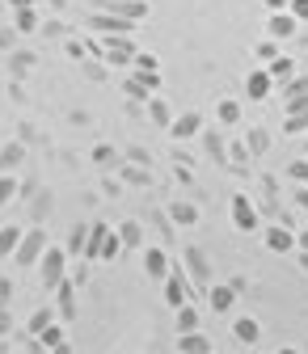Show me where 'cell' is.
Here are the masks:
<instances>
[{
	"instance_id": "cell-1",
	"label": "cell",
	"mask_w": 308,
	"mask_h": 354,
	"mask_svg": "<svg viewBox=\"0 0 308 354\" xmlns=\"http://www.w3.org/2000/svg\"><path fill=\"white\" fill-rule=\"evenodd\" d=\"M64 266H68V249L47 245V253H42V261H38V274H42V287L47 291H55L64 283Z\"/></svg>"
},
{
	"instance_id": "cell-2",
	"label": "cell",
	"mask_w": 308,
	"mask_h": 354,
	"mask_svg": "<svg viewBox=\"0 0 308 354\" xmlns=\"http://www.w3.org/2000/svg\"><path fill=\"white\" fill-rule=\"evenodd\" d=\"M42 253H47V232H26L21 245H17V253H13V261L17 266H38Z\"/></svg>"
},
{
	"instance_id": "cell-3",
	"label": "cell",
	"mask_w": 308,
	"mask_h": 354,
	"mask_svg": "<svg viewBox=\"0 0 308 354\" xmlns=\"http://www.w3.org/2000/svg\"><path fill=\"white\" fill-rule=\"evenodd\" d=\"M233 228H237V232H253V228H257V207H253L245 194L233 198Z\"/></svg>"
},
{
	"instance_id": "cell-4",
	"label": "cell",
	"mask_w": 308,
	"mask_h": 354,
	"mask_svg": "<svg viewBox=\"0 0 308 354\" xmlns=\"http://www.w3.org/2000/svg\"><path fill=\"white\" fill-rule=\"evenodd\" d=\"M266 249L271 253H291V249H300V236L287 224H275V228H266Z\"/></svg>"
},
{
	"instance_id": "cell-5",
	"label": "cell",
	"mask_w": 308,
	"mask_h": 354,
	"mask_svg": "<svg viewBox=\"0 0 308 354\" xmlns=\"http://www.w3.org/2000/svg\"><path fill=\"white\" fill-rule=\"evenodd\" d=\"M296 26H300V17H296L291 9H279V13H271L266 34H271V38H291V34H296Z\"/></svg>"
},
{
	"instance_id": "cell-6",
	"label": "cell",
	"mask_w": 308,
	"mask_h": 354,
	"mask_svg": "<svg viewBox=\"0 0 308 354\" xmlns=\"http://www.w3.org/2000/svg\"><path fill=\"white\" fill-rule=\"evenodd\" d=\"M165 304L173 308V313L186 304V279H182V274H169V279H165Z\"/></svg>"
},
{
	"instance_id": "cell-7",
	"label": "cell",
	"mask_w": 308,
	"mask_h": 354,
	"mask_svg": "<svg viewBox=\"0 0 308 354\" xmlns=\"http://www.w3.org/2000/svg\"><path fill=\"white\" fill-rule=\"evenodd\" d=\"M271 84H275L271 72H249V84H245V88H249L253 102H262V97H271Z\"/></svg>"
},
{
	"instance_id": "cell-8",
	"label": "cell",
	"mask_w": 308,
	"mask_h": 354,
	"mask_svg": "<svg viewBox=\"0 0 308 354\" xmlns=\"http://www.w3.org/2000/svg\"><path fill=\"white\" fill-rule=\"evenodd\" d=\"M21 228L17 224H5V228H0V257H13L17 253V245H21Z\"/></svg>"
},
{
	"instance_id": "cell-9",
	"label": "cell",
	"mask_w": 308,
	"mask_h": 354,
	"mask_svg": "<svg viewBox=\"0 0 308 354\" xmlns=\"http://www.w3.org/2000/svg\"><path fill=\"white\" fill-rule=\"evenodd\" d=\"M144 270H148L152 279H169V261H165L161 249H148V253H144Z\"/></svg>"
},
{
	"instance_id": "cell-10",
	"label": "cell",
	"mask_w": 308,
	"mask_h": 354,
	"mask_svg": "<svg viewBox=\"0 0 308 354\" xmlns=\"http://www.w3.org/2000/svg\"><path fill=\"white\" fill-rule=\"evenodd\" d=\"M207 304L215 308V313H228V308L237 304V291H233V287H211V295H207Z\"/></svg>"
},
{
	"instance_id": "cell-11",
	"label": "cell",
	"mask_w": 308,
	"mask_h": 354,
	"mask_svg": "<svg viewBox=\"0 0 308 354\" xmlns=\"http://www.w3.org/2000/svg\"><path fill=\"white\" fill-rule=\"evenodd\" d=\"M266 72H271V76H275V84H287V80H291V76H296V64H291V59H287V55H275V59H271V68H266Z\"/></svg>"
},
{
	"instance_id": "cell-12",
	"label": "cell",
	"mask_w": 308,
	"mask_h": 354,
	"mask_svg": "<svg viewBox=\"0 0 308 354\" xmlns=\"http://www.w3.org/2000/svg\"><path fill=\"white\" fill-rule=\"evenodd\" d=\"M106 236H110V228H106V224H98V228L89 232V245H84V257H102V249H106Z\"/></svg>"
},
{
	"instance_id": "cell-13",
	"label": "cell",
	"mask_w": 308,
	"mask_h": 354,
	"mask_svg": "<svg viewBox=\"0 0 308 354\" xmlns=\"http://www.w3.org/2000/svg\"><path fill=\"white\" fill-rule=\"evenodd\" d=\"M38 346H47V350H64V346H68V342H64V329H60V325H47V329L38 333Z\"/></svg>"
},
{
	"instance_id": "cell-14",
	"label": "cell",
	"mask_w": 308,
	"mask_h": 354,
	"mask_svg": "<svg viewBox=\"0 0 308 354\" xmlns=\"http://www.w3.org/2000/svg\"><path fill=\"white\" fill-rule=\"evenodd\" d=\"M233 333H237V342H249V346H253L262 329H257V321H249V317H241V321L233 325Z\"/></svg>"
},
{
	"instance_id": "cell-15",
	"label": "cell",
	"mask_w": 308,
	"mask_h": 354,
	"mask_svg": "<svg viewBox=\"0 0 308 354\" xmlns=\"http://www.w3.org/2000/svg\"><path fill=\"white\" fill-rule=\"evenodd\" d=\"M169 131H173V136H178V140H190L194 131H199V114H186V118H178V122H173Z\"/></svg>"
},
{
	"instance_id": "cell-16",
	"label": "cell",
	"mask_w": 308,
	"mask_h": 354,
	"mask_svg": "<svg viewBox=\"0 0 308 354\" xmlns=\"http://www.w3.org/2000/svg\"><path fill=\"white\" fill-rule=\"evenodd\" d=\"M106 55H110V64H127V59H136V55H131V42H110V47H106Z\"/></svg>"
},
{
	"instance_id": "cell-17",
	"label": "cell",
	"mask_w": 308,
	"mask_h": 354,
	"mask_svg": "<svg viewBox=\"0 0 308 354\" xmlns=\"http://www.w3.org/2000/svg\"><path fill=\"white\" fill-rule=\"evenodd\" d=\"M304 93H308V76H291V80H287V88H283V102L304 97Z\"/></svg>"
},
{
	"instance_id": "cell-18",
	"label": "cell",
	"mask_w": 308,
	"mask_h": 354,
	"mask_svg": "<svg viewBox=\"0 0 308 354\" xmlns=\"http://www.w3.org/2000/svg\"><path fill=\"white\" fill-rule=\"evenodd\" d=\"M47 325H55V313H51V308H42V313L30 317V333H42Z\"/></svg>"
},
{
	"instance_id": "cell-19",
	"label": "cell",
	"mask_w": 308,
	"mask_h": 354,
	"mask_svg": "<svg viewBox=\"0 0 308 354\" xmlns=\"http://www.w3.org/2000/svg\"><path fill=\"white\" fill-rule=\"evenodd\" d=\"M194 325H199V313H194L190 304H182V308H178V329L186 333V329H194Z\"/></svg>"
},
{
	"instance_id": "cell-20",
	"label": "cell",
	"mask_w": 308,
	"mask_h": 354,
	"mask_svg": "<svg viewBox=\"0 0 308 354\" xmlns=\"http://www.w3.org/2000/svg\"><path fill=\"white\" fill-rule=\"evenodd\" d=\"M17 30H26V34H30V30H38V13H34L30 5H26V9H17Z\"/></svg>"
},
{
	"instance_id": "cell-21",
	"label": "cell",
	"mask_w": 308,
	"mask_h": 354,
	"mask_svg": "<svg viewBox=\"0 0 308 354\" xmlns=\"http://www.w3.org/2000/svg\"><path fill=\"white\" fill-rule=\"evenodd\" d=\"M118 253H123V236H118V232H110V236H106V249H102V261H114Z\"/></svg>"
},
{
	"instance_id": "cell-22",
	"label": "cell",
	"mask_w": 308,
	"mask_h": 354,
	"mask_svg": "<svg viewBox=\"0 0 308 354\" xmlns=\"http://www.w3.org/2000/svg\"><path fill=\"white\" fill-rule=\"evenodd\" d=\"M13 194H17V177H13V173H5V177H0V207H5Z\"/></svg>"
},
{
	"instance_id": "cell-23",
	"label": "cell",
	"mask_w": 308,
	"mask_h": 354,
	"mask_svg": "<svg viewBox=\"0 0 308 354\" xmlns=\"http://www.w3.org/2000/svg\"><path fill=\"white\" fill-rule=\"evenodd\" d=\"M21 160V148L17 144H5V148H0V169H13Z\"/></svg>"
},
{
	"instance_id": "cell-24",
	"label": "cell",
	"mask_w": 308,
	"mask_h": 354,
	"mask_svg": "<svg viewBox=\"0 0 308 354\" xmlns=\"http://www.w3.org/2000/svg\"><path fill=\"white\" fill-rule=\"evenodd\" d=\"M283 131H287V136H300V131H308V110H304V114H291V118L283 122Z\"/></svg>"
},
{
	"instance_id": "cell-25",
	"label": "cell",
	"mask_w": 308,
	"mask_h": 354,
	"mask_svg": "<svg viewBox=\"0 0 308 354\" xmlns=\"http://www.w3.org/2000/svg\"><path fill=\"white\" fill-rule=\"evenodd\" d=\"M182 350H211V342H207V337H199V333H190V329H186V333H182Z\"/></svg>"
},
{
	"instance_id": "cell-26",
	"label": "cell",
	"mask_w": 308,
	"mask_h": 354,
	"mask_svg": "<svg viewBox=\"0 0 308 354\" xmlns=\"http://www.w3.org/2000/svg\"><path fill=\"white\" fill-rule=\"evenodd\" d=\"M55 291H60V308H64V317H72V283L64 279V283H60Z\"/></svg>"
},
{
	"instance_id": "cell-27",
	"label": "cell",
	"mask_w": 308,
	"mask_h": 354,
	"mask_svg": "<svg viewBox=\"0 0 308 354\" xmlns=\"http://www.w3.org/2000/svg\"><path fill=\"white\" fill-rule=\"evenodd\" d=\"M241 118V106L237 102H219V122H237Z\"/></svg>"
},
{
	"instance_id": "cell-28",
	"label": "cell",
	"mask_w": 308,
	"mask_h": 354,
	"mask_svg": "<svg viewBox=\"0 0 308 354\" xmlns=\"http://www.w3.org/2000/svg\"><path fill=\"white\" fill-rule=\"evenodd\" d=\"M173 219H178V224H194V207L190 203H178V207H173Z\"/></svg>"
},
{
	"instance_id": "cell-29",
	"label": "cell",
	"mask_w": 308,
	"mask_h": 354,
	"mask_svg": "<svg viewBox=\"0 0 308 354\" xmlns=\"http://www.w3.org/2000/svg\"><path fill=\"white\" fill-rule=\"evenodd\" d=\"M275 55H279V47H275V38H266V42H257V59H266V64H271Z\"/></svg>"
},
{
	"instance_id": "cell-30",
	"label": "cell",
	"mask_w": 308,
	"mask_h": 354,
	"mask_svg": "<svg viewBox=\"0 0 308 354\" xmlns=\"http://www.w3.org/2000/svg\"><path fill=\"white\" fill-rule=\"evenodd\" d=\"M84 245H89V232H84V228H76V232H72V245H68V253H80Z\"/></svg>"
},
{
	"instance_id": "cell-31",
	"label": "cell",
	"mask_w": 308,
	"mask_h": 354,
	"mask_svg": "<svg viewBox=\"0 0 308 354\" xmlns=\"http://www.w3.org/2000/svg\"><path fill=\"white\" fill-rule=\"evenodd\" d=\"M287 9H291V13H296L300 21H308V0H291V5H287Z\"/></svg>"
},
{
	"instance_id": "cell-32",
	"label": "cell",
	"mask_w": 308,
	"mask_h": 354,
	"mask_svg": "<svg viewBox=\"0 0 308 354\" xmlns=\"http://www.w3.org/2000/svg\"><path fill=\"white\" fill-rule=\"evenodd\" d=\"M291 177H296V182H308V160H296L291 165Z\"/></svg>"
},
{
	"instance_id": "cell-33",
	"label": "cell",
	"mask_w": 308,
	"mask_h": 354,
	"mask_svg": "<svg viewBox=\"0 0 308 354\" xmlns=\"http://www.w3.org/2000/svg\"><path fill=\"white\" fill-rule=\"evenodd\" d=\"M136 68H140V72H156V59H152V55H136Z\"/></svg>"
},
{
	"instance_id": "cell-34",
	"label": "cell",
	"mask_w": 308,
	"mask_h": 354,
	"mask_svg": "<svg viewBox=\"0 0 308 354\" xmlns=\"http://www.w3.org/2000/svg\"><path fill=\"white\" fill-rule=\"evenodd\" d=\"M9 329H13V317H9V308L0 304V333H9Z\"/></svg>"
},
{
	"instance_id": "cell-35",
	"label": "cell",
	"mask_w": 308,
	"mask_h": 354,
	"mask_svg": "<svg viewBox=\"0 0 308 354\" xmlns=\"http://www.w3.org/2000/svg\"><path fill=\"white\" fill-rule=\"evenodd\" d=\"M266 5H271V13H279V9H287V5H291V0H266Z\"/></svg>"
},
{
	"instance_id": "cell-36",
	"label": "cell",
	"mask_w": 308,
	"mask_h": 354,
	"mask_svg": "<svg viewBox=\"0 0 308 354\" xmlns=\"http://www.w3.org/2000/svg\"><path fill=\"white\" fill-rule=\"evenodd\" d=\"M296 203H300V207L308 211V190H300V194H296Z\"/></svg>"
},
{
	"instance_id": "cell-37",
	"label": "cell",
	"mask_w": 308,
	"mask_h": 354,
	"mask_svg": "<svg viewBox=\"0 0 308 354\" xmlns=\"http://www.w3.org/2000/svg\"><path fill=\"white\" fill-rule=\"evenodd\" d=\"M300 249H304V253H308V232H300Z\"/></svg>"
},
{
	"instance_id": "cell-38",
	"label": "cell",
	"mask_w": 308,
	"mask_h": 354,
	"mask_svg": "<svg viewBox=\"0 0 308 354\" xmlns=\"http://www.w3.org/2000/svg\"><path fill=\"white\" fill-rule=\"evenodd\" d=\"M9 5H13V9H26V5H30V0H9Z\"/></svg>"
},
{
	"instance_id": "cell-39",
	"label": "cell",
	"mask_w": 308,
	"mask_h": 354,
	"mask_svg": "<svg viewBox=\"0 0 308 354\" xmlns=\"http://www.w3.org/2000/svg\"><path fill=\"white\" fill-rule=\"evenodd\" d=\"M300 266H304V270H308V253H304V249H300Z\"/></svg>"
}]
</instances>
